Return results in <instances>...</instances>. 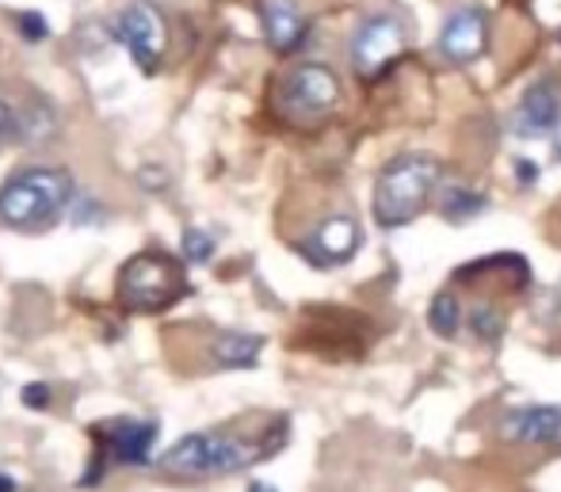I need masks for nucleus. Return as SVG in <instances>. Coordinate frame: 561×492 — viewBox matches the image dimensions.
<instances>
[{
  "instance_id": "obj_1",
  "label": "nucleus",
  "mask_w": 561,
  "mask_h": 492,
  "mask_svg": "<svg viewBox=\"0 0 561 492\" xmlns=\"http://www.w3.org/2000/svg\"><path fill=\"white\" fill-rule=\"evenodd\" d=\"M439 184V164L424 153H409L390 161L375 176V198H370V214L382 229H401L428 206L432 192Z\"/></svg>"
},
{
  "instance_id": "obj_2",
  "label": "nucleus",
  "mask_w": 561,
  "mask_h": 492,
  "mask_svg": "<svg viewBox=\"0 0 561 492\" xmlns=\"http://www.w3.org/2000/svg\"><path fill=\"white\" fill-rule=\"evenodd\" d=\"M73 198V176L66 169L15 172L0 187V221L12 229H46L66 214Z\"/></svg>"
},
{
  "instance_id": "obj_3",
  "label": "nucleus",
  "mask_w": 561,
  "mask_h": 492,
  "mask_svg": "<svg viewBox=\"0 0 561 492\" xmlns=\"http://www.w3.org/2000/svg\"><path fill=\"white\" fill-rule=\"evenodd\" d=\"M184 267L164 252H141V256L126 260V267L118 272V301L126 309H138V313L169 309L176 298H184Z\"/></svg>"
},
{
  "instance_id": "obj_4",
  "label": "nucleus",
  "mask_w": 561,
  "mask_h": 492,
  "mask_svg": "<svg viewBox=\"0 0 561 492\" xmlns=\"http://www.w3.org/2000/svg\"><path fill=\"white\" fill-rule=\"evenodd\" d=\"M264 447L249 439H226V435H184L176 447L161 455V470L176 478H207V473H233L252 466Z\"/></svg>"
},
{
  "instance_id": "obj_5",
  "label": "nucleus",
  "mask_w": 561,
  "mask_h": 492,
  "mask_svg": "<svg viewBox=\"0 0 561 492\" xmlns=\"http://www.w3.org/2000/svg\"><path fill=\"white\" fill-rule=\"evenodd\" d=\"M340 103V81L329 66H298L283 77L279 84V111L295 126H318L325 123Z\"/></svg>"
},
{
  "instance_id": "obj_6",
  "label": "nucleus",
  "mask_w": 561,
  "mask_h": 492,
  "mask_svg": "<svg viewBox=\"0 0 561 492\" xmlns=\"http://www.w3.org/2000/svg\"><path fill=\"white\" fill-rule=\"evenodd\" d=\"M409 46V27L401 15H370L352 38V66L359 77H378L382 69H390L393 61L405 54Z\"/></svg>"
},
{
  "instance_id": "obj_7",
  "label": "nucleus",
  "mask_w": 561,
  "mask_h": 492,
  "mask_svg": "<svg viewBox=\"0 0 561 492\" xmlns=\"http://www.w3.org/2000/svg\"><path fill=\"white\" fill-rule=\"evenodd\" d=\"M115 35L123 38V46L134 54L141 69H157L164 46H169V27H164L161 12L153 4H126L115 15Z\"/></svg>"
},
{
  "instance_id": "obj_8",
  "label": "nucleus",
  "mask_w": 561,
  "mask_h": 492,
  "mask_svg": "<svg viewBox=\"0 0 561 492\" xmlns=\"http://www.w3.org/2000/svg\"><path fill=\"white\" fill-rule=\"evenodd\" d=\"M489 46V20L481 8H458L455 15L444 23V35H439V50L455 66H470L485 54Z\"/></svg>"
},
{
  "instance_id": "obj_9",
  "label": "nucleus",
  "mask_w": 561,
  "mask_h": 492,
  "mask_svg": "<svg viewBox=\"0 0 561 492\" xmlns=\"http://www.w3.org/2000/svg\"><path fill=\"white\" fill-rule=\"evenodd\" d=\"M558 123H561V96H558V89L550 81L531 84V89L524 92V100H519L516 118H512L516 134H519V138H542V134H550Z\"/></svg>"
},
{
  "instance_id": "obj_10",
  "label": "nucleus",
  "mask_w": 561,
  "mask_h": 492,
  "mask_svg": "<svg viewBox=\"0 0 561 492\" xmlns=\"http://www.w3.org/2000/svg\"><path fill=\"white\" fill-rule=\"evenodd\" d=\"M355 249H359V226H355L352 218H344V214H336V218H325L318 226V233L306 241V252H310V260H313V264H321V267L347 264V260L355 256Z\"/></svg>"
},
{
  "instance_id": "obj_11",
  "label": "nucleus",
  "mask_w": 561,
  "mask_h": 492,
  "mask_svg": "<svg viewBox=\"0 0 561 492\" xmlns=\"http://www.w3.org/2000/svg\"><path fill=\"white\" fill-rule=\"evenodd\" d=\"M501 435L508 443H561V409L558 404L512 409L501 420Z\"/></svg>"
},
{
  "instance_id": "obj_12",
  "label": "nucleus",
  "mask_w": 561,
  "mask_h": 492,
  "mask_svg": "<svg viewBox=\"0 0 561 492\" xmlns=\"http://www.w3.org/2000/svg\"><path fill=\"white\" fill-rule=\"evenodd\" d=\"M264 35L279 54H290L306 38V15L295 0H264Z\"/></svg>"
},
{
  "instance_id": "obj_13",
  "label": "nucleus",
  "mask_w": 561,
  "mask_h": 492,
  "mask_svg": "<svg viewBox=\"0 0 561 492\" xmlns=\"http://www.w3.org/2000/svg\"><path fill=\"white\" fill-rule=\"evenodd\" d=\"M260 347L264 340L252 336V332H222V336L210 344V355H215L218 367H252L260 359Z\"/></svg>"
},
{
  "instance_id": "obj_14",
  "label": "nucleus",
  "mask_w": 561,
  "mask_h": 492,
  "mask_svg": "<svg viewBox=\"0 0 561 492\" xmlns=\"http://www.w3.org/2000/svg\"><path fill=\"white\" fill-rule=\"evenodd\" d=\"M153 435H157L153 424H118L112 439L115 458H123V462H146L149 447H153Z\"/></svg>"
},
{
  "instance_id": "obj_15",
  "label": "nucleus",
  "mask_w": 561,
  "mask_h": 492,
  "mask_svg": "<svg viewBox=\"0 0 561 492\" xmlns=\"http://www.w3.org/2000/svg\"><path fill=\"white\" fill-rule=\"evenodd\" d=\"M428 324H432V332H436V336H455V332H458V324H462V306H458V298L450 295V290L432 298Z\"/></svg>"
},
{
  "instance_id": "obj_16",
  "label": "nucleus",
  "mask_w": 561,
  "mask_h": 492,
  "mask_svg": "<svg viewBox=\"0 0 561 492\" xmlns=\"http://www.w3.org/2000/svg\"><path fill=\"white\" fill-rule=\"evenodd\" d=\"M470 329H473V336L478 340H485V344H493L496 336L504 332V317H501V309L496 306H489V301H481V306H473L470 309Z\"/></svg>"
},
{
  "instance_id": "obj_17",
  "label": "nucleus",
  "mask_w": 561,
  "mask_h": 492,
  "mask_svg": "<svg viewBox=\"0 0 561 492\" xmlns=\"http://www.w3.org/2000/svg\"><path fill=\"white\" fill-rule=\"evenodd\" d=\"M20 123H23V100H15L12 92L0 89V141H20Z\"/></svg>"
},
{
  "instance_id": "obj_18",
  "label": "nucleus",
  "mask_w": 561,
  "mask_h": 492,
  "mask_svg": "<svg viewBox=\"0 0 561 492\" xmlns=\"http://www.w3.org/2000/svg\"><path fill=\"white\" fill-rule=\"evenodd\" d=\"M439 206H444V214L450 221H458V218H470V214H478L481 206H485V198L473 195V192H447Z\"/></svg>"
},
{
  "instance_id": "obj_19",
  "label": "nucleus",
  "mask_w": 561,
  "mask_h": 492,
  "mask_svg": "<svg viewBox=\"0 0 561 492\" xmlns=\"http://www.w3.org/2000/svg\"><path fill=\"white\" fill-rule=\"evenodd\" d=\"M210 252H215V237H207L203 229H187L184 233V256L187 260H210Z\"/></svg>"
},
{
  "instance_id": "obj_20",
  "label": "nucleus",
  "mask_w": 561,
  "mask_h": 492,
  "mask_svg": "<svg viewBox=\"0 0 561 492\" xmlns=\"http://www.w3.org/2000/svg\"><path fill=\"white\" fill-rule=\"evenodd\" d=\"M23 404H31V409H46L50 404V386L35 382V386H23Z\"/></svg>"
},
{
  "instance_id": "obj_21",
  "label": "nucleus",
  "mask_w": 561,
  "mask_h": 492,
  "mask_svg": "<svg viewBox=\"0 0 561 492\" xmlns=\"http://www.w3.org/2000/svg\"><path fill=\"white\" fill-rule=\"evenodd\" d=\"M20 31H27V35H31V38H43V35H46L43 20H38V15H35V12L20 15Z\"/></svg>"
},
{
  "instance_id": "obj_22",
  "label": "nucleus",
  "mask_w": 561,
  "mask_h": 492,
  "mask_svg": "<svg viewBox=\"0 0 561 492\" xmlns=\"http://www.w3.org/2000/svg\"><path fill=\"white\" fill-rule=\"evenodd\" d=\"M516 176H519V184H535L539 169H535V161H516Z\"/></svg>"
},
{
  "instance_id": "obj_23",
  "label": "nucleus",
  "mask_w": 561,
  "mask_h": 492,
  "mask_svg": "<svg viewBox=\"0 0 561 492\" xmlns=\"http://www.w3.org/2000/svg\"><path fill=\"white\" fill-rule=\"evenodd\" d=\"M554 157H558V161H561V123L554 126Z\"/></svg>"
},
{
  "instance_id": "obj_24",
  "label": "nucleus",
  "mask_w": 561,
  "mask_h": 492,
  "mask_svg": "<svg viewBox=\"0 0 561 492\" xmlns=\"http://www.w3.org/2000/svg\"><path fill=\"white\" fill-rule=\"evenodd\" d=\"M0 492H12V481H8V478H0Z\"/></svg>"
},
{
  "instance_id": "obj_25",
  "label": "nucleus",
  "mask_w": 561,
  "mask_h": 492,
  "mask_svg": "<svg viewBox=\"0 0 561 492\" xmlns=\"http://www.w3.org/2000/svg\"><path fill=\"white\" fill-rule=\"evenodd\" d=\"M249 492H275V489H272V485H252Z\"/></svg>"
}]
</instances>
